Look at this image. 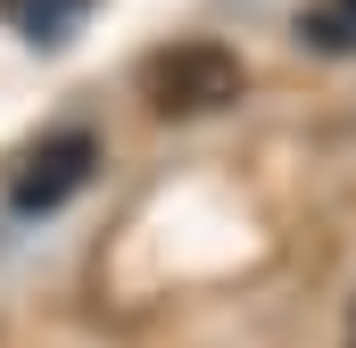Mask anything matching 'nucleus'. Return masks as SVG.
Returning a JSON list of instances; mask_svg holds the SVG:
<instances>
[{"instance_id": "obj_1", "label": "nucleus", "mask_w": 356, "mask_h": 348, "mask_svg": "<svg viewBox=\"0 0 356 348\" xmlns=\"http://www.w3.org/2000/svg\"><path fill=\"white\" fill-rule=\"evenodd\" d=\"M149 91H158L166 116H207V108L241 100V58L216 50V42H182V50H166L149 67Z\"/></svg>"}, {"instance_id": "obj_2", "label": "nucleus", "mask_w": 356, "mask_h": 348, "mask_svg": "<svg viewBox=\"0 0 356 348\" xmlns=\"http://www.w3.org/2000/svg\"><path fill=\"white\" fill-rule=\"evenodd\" d=\"M91 158H99V141H91V133H50V141L17 166V191H8V199H17V216H50L58 199H75V191H83V174H91Z\"/></svg>"}, {"instance_id": "obj_4", "label": "nucleus", "mask_w": 356, "mask_h": 348, "mask_svg": "<svg viewBox=\"0 0 356 348\" xmlns=\"http://www.w3.org/2000/svg\"><path fill=\"white\" fill-rule=\"evenodd\" d=\"M298 42L323 50V58H348L356 50V0H315V8L298 17Z\"/></svg>"}, {"instance_id": "obj_3", "label": "nucleus", "mask_w": 356, "mask_h": 348, "mask_svg": "<svg viewBox=\"0 0 356 348\" xmlns=\"http://www.w3.org/2000/svg\"><path fill=\"white\" fill-rule=\"evenodd\" d=\"M99 0H0V17L33 42V50H58V42H75V25H83Z\"/></svg>"}]
</instances>
